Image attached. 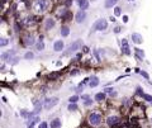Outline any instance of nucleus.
I'll return each instance as SVG.
<instances>
[{
  "instance_id": "nucleus-1",
  "label": "nucleus",
  "mask_w": 152,
  "mask_h": 128,
  "mask_svg": "<svg viewBox=\"0 0 152 128\" xmlns=\"http://www.w3.org/2000/svg\"><path fill=\"white\" fill-rule=\"evenodd\" d=\"M106 28H108V22H106V19H103V18L98 19L94 24V27H93L94 31H105Z\"/></svg>"
},
{
  "instance_id": "nucleus-2",
  "label": "nucleus",
  "mask_w": 152,
  "mask_h": 128,
  "mask_svg": "<svg viewBox=\"0 0 152 128\" xmlns=\"http://www.w3.org/2000/svg\"><path fill=\"white\" fill-rule=\"evenodd\" d=\"M89 123L91 126H99L101 123V114H99V113H91L89 115Z\"/></svg>"
},
{
  "instance_id": "nucleus-3",
  "label": "nucleus",
  "mask_w": 152,
  "mask_h": 128,
  "mask_svg": "<svg viewBox=\"0 0 152 128\" xmlns=\"http://www.w3.org/2000/svg\"><path fill=\"white\" fill-rule=\"evenodd\" d=\"M56 104H58V98L57 96H53V98H47V99L45 100V104H43V107H45V109H51V108H53Z\"/></svg>"
},
{
  "instance_id": "nucleus-4",
  "label": "nucleus",
  "mask_w": 152,
  "mask_h": 128,
  "mask_svg": "<svg viewBox=\"0 0 152 128\" xmlns=\"http://www.w3.org/2000/svg\"><path fill=\"white\" fill-rule=\"evenodd\" d=\"M120 46H122V53H124V55L129 56L131 55V48H129V45H128V41H127L126 38L122 39Z\"/></svg>"
},
{
  "instance_id": "nucleus-5",
  "label": "nucleus",
  "mask_w": 152,
  "mask_h": 128,
  "mask_svg": "<svg viewBox=\"0 0 152 128\" xmlns=\"http://www.w3.org/2000/svg\"><path fill=\"white\" fill-rule=\"evenodd\" d=\"M119 122H120V119H119V117H117V115H110V117H108V119H106L108 126H110V127L117 126Z\"/></svg>"
},
{
  "instance_id": "nucleus-6",
  "label": "nucleus",
  "mask_w": 152,
  "mask_h": 128,
  "mask_svg": "<svg viewBox=\"0 0 152 128\" xmlns=\"http://www.w3.org/2000/svg\"><path fill=\"white\" fill-rule=\"evenodd\" d=\"M75 19H76L77 23H84L85 19H86V12L85 10H79L75 15Z\"/></svg>"
},
{
  "instance_id": "nucleus-7",
  "label": "nucleus",
  "mask_w": 152,
  "mask_h": 128,
  "mask_svg": "<svg viewBox=\"0 0 152 128\" xmlns=\"http://www.w3.org/2000/svg\"><path fill=\"white\" fill-rule=\"evenodd\" d=\"M48 4H50L48 0H38V1H37V10H40V12L46 10L47 7H48Z\"/></svg>"
},
{
  "instance_id": "nucleus-8",
  "label": "nucleus",
  "mask_w": 152,
  "mask_h": 128,
  "mask_svg": "<svg viewBox=\"0 0 152 128\" xmlns=\"http://www.w3.org/2000/svg\"><path fill=\"white\" fill-rule=\"evenodd\" d=\"M81 45H82L81 39H76V41L73 42L71 46H70V48H68V52H76V51L80 48V46H81Z\"/></svg>"
},
{
  "instance_id": "nucleus-9",
  "label": "nucleus",
  "mask_w": 152,
  "mask_h": 128,
  "mask_svg": "<svg viewBox=\"0 0 152 128\" xmlns=\"http://www.w3.org/2000/svg\"><path fill=\"white\" fill-rule=\"evenodd\" d=\"M132 41H133L136 45H141V43L143 42V37H142L139 33H132Z\"/></svg>"
},
{
  "instance_id": "nucleus-10",
  "label": "nucleus",
  "mask_w": 152,
  "mask_h": 128,
  "mask_svg": "<svg viewBox=\"0 0 152 128\" xmlns=\"http://www.w3.org/2000/svg\"><path fill=\"white\" fill-rule=\"evenodd\" d=\"M63 41H61V39H58V41H56L55 42V45H53V50H55L56 52H60V51H62L63 50Z\"/></svg>"
},
{
  "instance_id": "nucleus-11",
  "label": "nucleus",
  "mask_w": 152,
  "mask_h": 128,
  "mask_svg": "<svg viewBox=\"0 0 152 128\" xmlns=\"http://www.w3.org/2000/svg\"><path fill=\"white\" fill-rule=\"evenodd\" d=\"M134 53H136V58L138 61H142L145 58V52L141 50V48H134Z\"/></svg>"
},
{
  "instance_id": "nucleus-12",
  "label": "nucleus",
  "mask_w": 152,
  "mask_h": 128,
  "mask_svg": "<svg viewBox=\"0 0 152 128\" xmlns=\"http://www.w3.org/2000/svg\"><path fill=\"white\" fill-rule=\"evenodd\" d=\"M55 24H56L55 19H52V18H47V19H46V23H45V28H46V29H51V28L55 27Z\"/></svg>"
},
{
  "instance_id": "nucleus-13",
  "label": "nucleus",
  "mask_w": 152,
  "mask_h": 128,
  "mask_svg": "<svg viewBox=\"0 0 152 128\" xmlns=\"http://www.w3.org/2000/svg\"><path fill=\"white\" fill-rule=\"evenodd\" d=\"M77 4H79V7L81 8V10H86V9H89V1L87 0H76Z\"/></svg>"
},
{
  "instance_id": "nucleus-14",
  "label": "nucleus",
  "mask_w": 152,
  "mask_h": 128,
  "mask_svg": "<svg viewBox=\"0 0 152 128\" xmlns=\"http://www.w3.org/2000/svg\"><path fill=\"white\" fill-rule=\"evenodd\" d=\"M61 119L60 118H56V119H53V121H51V123H50V127L51 128H61Z\"/></svg>"
},
{
  "instance_id": "nucleus-15",
  "label": "nucleus",
  "mask_w": 152,
  "mask_h": 128,
  "mask_svg": "<svg viewBox=\"0 0 152 128\" xmlns=\"http://www.w3.org/2000/svg\"><path fill=\"white\" fill-rule=\"evenodd\" d=\"M24 45L26 46H33L34 43H36V41H34V38L32 37V36H28V37H26L24 38Z\"/></svg>"
},
{
  "instance_id": "nucleus-16",
  "label": "nucleus",
  "mask_w": 152,
  "mask_h": 128,
  "mask_svg": "<svg viewBox=\"0 0 152 128\" xmlns=\"http://www.w3.org/2000/svg\"><path fill=\"white\" fill-rule=\"evenodd\" d=\"M98 85H99V79H98L96 76H93L90 79V81H89V86L90 88H96Z\"/></svg>"
},
{
  "instance_id": "nucleus-17",
  "label": "nucleus",
  "mask_w": 152,
  "mask_h": 128,
  "mask_svg": "<svg viewBox=\"0 0 152 128\" xmlns=\"http://www.w3.org/2000/svg\"><path fill=\"white\" fill-rule=\"evenodd\" d=\"M105 96H106L105 93H98V94L95 95V100L96 101H103V100H105Z\"/></svg>"
},
{
  "instance_id": "nucleus-18",
  "label": "nucleus",
  "mask_w": 152,
  "mask_h": 128,
  "mask_svg": "<svg viewBox=\"0 0 152 128\" xmlns=\"http://www.w3.org/2000/svg\"><path fill=\"white\" fill-rule=\"evenodd\" d=\"M119 0H105V8H112L114 7Z\"/></svg>"
},
{
  "instance_id": "nucleus-19",
  "label": "nucleus",
  "mask_w": 152,
  "mask_h": 128,
  "mask_svg": "<svg viewBox=\"0 0 152 128\" xmlns=\"http://www.w3.org/2000/svg\"><path fill=\"white\" fill-rule=\"evenodd\" d=\"M70 34V28L68 27H62L61 28V36L62 37H67Z\"/></svg>"
},
{
  "instance_id": "nucleus-20",
  "label": "nucleus",
  "mask_w": 152,
  "mask_h": 128,
  "mask_svg": "<svg viewBox=\"0 0 152 128\" xmlns=\"http://www.w3.org/2000/svg\"><path fill=\"white\" fill-rule=\"evenodd\" d=\"M79 100V96L77 95H72L68 98V101H70V104H76V101Z\"/></svg>"
},
{
  "instance_id": "nucleus-21",
  "label": "nucleus",
  "mask_w": 152,
  "mask_h": 128,
  "mask_svg": "<svg viewBox=\"0 0 152 128\" xmlns=\"http://www.w3.org/2000/svg\"><path fill=\"white\" fill-rule=\"evenodd\" d=\"M31 121H32V122H29L28 124L33 127L34 124H36V123H38V122H40V118H38V117H33V118H31Z\"/></svg>"
},
{
  "instance_id": "nucleus-22",
  "label": "nucleus",
  "mask_w": 152,
  "mask_h": 128,
  "mask_svg": "<svg viewBox=\"0 0 152 128\" xmlns=\"http://www.w3.org/2000/svg\"><path fill=\"white\" fill-rule=\"evenodd\" d=\"M37 50L38 51H43L45 50V43H43V41H40L37 43Z\"/></svg>"
},
{
  "instance_id": "nucleus-23",
  "label": "nucleus",
  "mask_w": 152,
  "mask_h": 128,
  "mask_svg": "<svg viewBox=\"0 0 152 128\" xmlns=\"http://www.w3.org/2000/svg\"><path fill=\"white\" fill-rule=\"evenodd\" d=\"M67 109L70 110V112H75V110H77V109H79V107H77L76 104H70V105H68V108H67Z\"/></svg>"
},
{
  "instance_id": "nucleus-24",
  "label": "nucleus",
  "mask_w": 152,
  "mask_h": 128,
  "mask_svg": "<svg viewBox=\"0 0 152 128\" xmlns=\"http://www.w3.org/2000/svg\"><path fill=\"white\" fill-rule=\"evenodd\" d=\"M29 114H31V113L27 112L26 109H22V110H20V115H22L23 118H29Z\"/></svg>"
},
{
  "instance_id": "nucleus-25",
  "label": "nucleus",
  "mask_w": 152,
  "mask_h": 128,
  "mask_svg": "<svg viewBox=\"0 0 152 128\" xmlns=\"http://www.w3.org/2000/svg\"><path fill=\"white\" fill-rule=\"evenodd\" d=\"M8 43H9V41H8L7 38H1V39H0V47H5Z\"/></svg>"
},
{
  "instance_id": "nucleus-26",
  "label": "nucleus",
  "mask_w": 152,
  "mask_h": 128,
  "mask_svg": "<svg viewBox=\"0 0 152 128\" xmlns=\"http://www.w3.org/2000/svg\"><path fill=\"white\" fill-rule=\"evenodd\" d=\"M33 57H34L33 52H27L26 55H24V58H26V60H32Z\"/></svg>"
},
{
  "instance_id": "nucleus-27",
  "label": "nucleus",
  "mask_w": 152,
  "mask_h": 128,
  "mask_svg": "<svg viewBox=\"0 0 152 128\" xmlns=\"http://www.w3.org/2000/svg\"><path fill=\"white\" fill-rule=\"evenodd\" d=\"M58 76H60V72H55V74H51V75L48 76V77H50L51 80H55V79H57Z\"/></svg>"
},
{
  "instance_id": "nucleus-28",
  "label": "nucleus",
  "mask_w": 152,
  "mask_h": 128,
  "mask_svg": "<svg viewBox=\"0 0 152 128\" xmlns=\"http://www.w3.org/2000/svg\"><path fill=\"white\" fill-rule=\"evenodd\" d=\"M142 98H143L145 100L151 101V103H152V96H151V95H148V94H143V96H142Z\"/></svg>"
},
{
  "instance_id": "nucleus-29",
  "label": "nucleus",
  "mask_w": 152,
  "mask_h": 128,
  "mask_svg": "<svg viewBox=\"0 0 152 128\" xmlns=\"http://www.w3.org/2000/svg\"><path fill=\"white\" fill-rule=\"evenodd\" d=\"M114 14L117 17H119L120 14H122V12H120V8L119 7H117V8H114Z\"/></svg>"
},
{
  "instance_id": "nucleus-30",
  "label": "nucleus",
  "mask_w": 152,
  "mask_h": 128,
  "mask_svg": "<svg viewBox=\"0 0 152 128\" xmlns=\"http://www.w3.org/2000/svg\"><path fill=\"white\" fill-rule=\"evenodd\" d=\"M38 128H48V123L47 122H42V123H40Z\"/></svg>"
},
{
  "instance_id": "nucleus-31",
  "label": "nucleus",
  "mask_w": 152,
  "mask_h": 128,
  "mask_svg": "<svg viewBox=\"0 0 152 128\" xmlns=\"http://www.w3.org/2000/svg\"><path fill=\"white\" fill-rule=\"evenodd\" d=\"M139 74H141V75H142V76H143V77L146 79V80H148V79H150V76H148V74H147L146 71H139Z\"/></svg>"
},
{
  "instance_id": "nucleus-32",
  "label": "nucleus",
  "mask_w": 152,
  "mask_h": 128,
  "mask_svg": "<svg viewBox=\"0 0 152 128\" xmlns=\"http://www.w3.org/2000/svg\"><path fill=\"white\" fill-rule=\"evenodd\" d=\"M91 104H93V100H91V99H87V100H85V103H84L85 107H90Z\"/></svg>"
},
{
  "instance_id": "nucleus-33",
  "label": "nucleus",
  "mask_w": 152,
  "mask_h": 128,
  "mask_svg": "<svg viewBox=\"0 0 152 128\" xmlns=\"http://www.w3.org/2000/svg\"><path fill=\"white\" fill-rule=\"evenodd\" d=\"M104 93H105V94H112L113 89H112V88H106V89H104Z\"/></svg>"
},
{
  "instance_id": "nucleus-34",
  "label": "nucleus",
  "mask_w": 152,
  "mask_h": 128,
  "mask_svg": "<svg viewBox=\"0 0 152 128\" xmlns=\"http://www.w3.org/2000/svg\"><path fill=\"white\" fill-rule=\"evenodd\" d=\"M79 72H80V71L77 70V68H75V70H73V71H71L70 74H71V76H76V75H77V74H79Z\"/></svg>"
},
{
  "instance_id": "nucleus-35",
  "label": "nucleus",
  "mask_w": 152,
  "mask_h": 128,
  "mask_svg": "<svg viewBox=\"0 0 152 128\" xmlns=\"http://www.w3.org/2000/svg\"><path fill=\"white\" fill-rule=\"evenodd\" d=\"M18 60H19L18 57H14V58H12V63H13V65H15V63H18ZM9 62H10V61H9Z\"/></svg>"
},
{
  "instance_id": "nucleus-36",
  "label": "nucleus",
  "mask_w": 152,
  "mask_h": 128,
  "mask_svg": "<svg viewBox=\"0 0 152 128\" xmlns=\"http://www.w3.org/2000/svg\"><path fill=\"white\" fill-rule=\"evenodd\" d=\"M137 94H139V95H142V96H143V91H142V89H141V88H137Z\"/></svg>"
},
{
  "instance_id": "nucleus-37",
  "label": "nucleus",
  "mask_w": 152,
  "mask_h": 128,
  "mask_svg": "<svg viewBox=\"0 0 152 128\" xmlns=\"http://www.w3.org/2000/svg\"><path fill=\"white\" fill-rule=\"evenodd\" d=\"M72 3H73V0H66V7L72 5Z\"/></svg>"
},
{
  "instance_id": "nucleus-38",
  "label": "nucleus",
  "mask_w": 152,
  "mask_h": 128,
  "mask_svg": "<svg viewBox=\"0 0 152 128\" xmlns=\"http://www.w3.org/2000/svg\"><path fill=\"white\" fill-rule=\"evenodd\" d=\"M82 51H84V53H87V52H89V47L84 46V47H82Z\"/></svg>"
},
{
  "instance_id": "nucleus-39",
  "label": "nucleus",
  "mask_w": 152,
  "mask_h": 128,
  "mask_svg": "<svg viewBox=\"0 0 152 128\" xmlns=\"http://www.w3.org/2000/svg\"><path fill=\"white\" fill-rule=\"evenodd\" d=\"M120 29H122L120 27H115V28H114V33H119Z\"/></svg>"
},
{
  "instance_id": "nucleus-40",
  "label": "nucleus",
  "mask_w": 152,
  "mask_h": 128,
  "mask_svg": "<svg viewBox=\"0 0 152 128\" xmlns=\"http://www.w3.org/2000/svg\"><path fill=\"white\" fill-rule=\"evenodd\" d=\"M81 99H84V100H87V99H90V96H89V95H82V96H81Z\"/></svg>"
},
{
  "instance_id": "nucleus-41",
  "label": "nucleus",
  "mask_w": 152,
  "mask_h": 128,
  "mask_svg": "<svg viewBox=\"0 0 152 128\" xmlns=\"http://www.w3.org/2000/svg\"><path fill=\"white\" fill-rule=\"evenodd\" d=\"M128 19H129V18L127 17V15H123V22H124V23H127V22H128Z\"/></svg>"
},
{
  "instance_id": "nucleus-42",
  "label": "nucleus",
  "mask_w": 152,
  "mask_h": 128,
  "mask_svg": "<svg viewBox=\"0 0 152 128\" xmlns=\"http://www.w3.org/2000/svg\"><path fill=\"white\" fill-rule=\"evenodd\" d=\"M28 128H34V127H32V126H28Z\"/></svg>"
},
{
  "instance_id": "nucleus-43",
  "label": "nucleus",
  "mask_w": 152,
  "mask_h": 128,
  "mask_svg": "<svg viewBox=\"0 0 152 128\" xmlns=\"http://www.w3.org/2000/svg\"><path fill=\"white\" fill-rule=\"evenodd\" d=\"M128 1H133V0H128Z\"/></svg>"
}]
</instances>
